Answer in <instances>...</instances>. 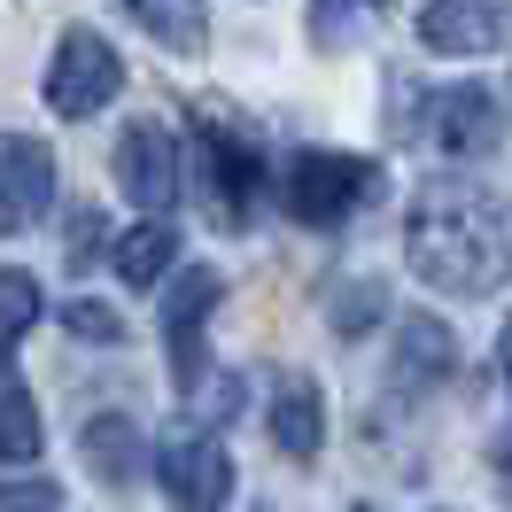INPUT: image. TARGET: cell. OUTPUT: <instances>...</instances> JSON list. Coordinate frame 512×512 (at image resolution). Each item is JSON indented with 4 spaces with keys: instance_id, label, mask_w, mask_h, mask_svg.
I'll return each mask as SVG.
<instances>
[{
    "instance_id": "1",
    "label": "cell",
    "mask_w": 512,
    "mask_h": 512,
    "mask_svg": "<svg viewBox=\"0 0 512 512\" xmlns=\"http://www.w3.org/2000/svg\"><path fill=\"white\" fill-rule=\"evenodd\" d=\"M404 256L443 295H497V280H505V218H497L489 194L419 187L412 210H404Z\"/></svg>"
},
{
    "instance_id": "2",
    "label": "cell",
    "mask_w": 512,
    "mask_h": 512,
    "mask_svg": "<svg viewBox=\"0 0 512 512\" xmlns=\"http://www.w3.org/2000/svg\"><path fill=\"white\" fill-rule=\"evenodd\" d=\"M194 179H202V218L218 233H249L256 202L272 187V163H264L256 140H241L225 125H202L194 132Z\"/></svg>"
},
{
    "instance_id": "3",
    "label": "cell",
    "mask_w": 512,
    "mask_h": 512,
    "mask_svg": "<svg viewBox=\"0 0 512 512\" xmlns=\"http://www.w3.org/2000/svg\"><path fill=\"white\" fill-rule=\"evenodd\" d=\"M373 194H381V171L365 156H334V148H303V156H288V171H280V202H288V218H303V225H342V218H357Z\"/></svg>"
},
{
    "instance_id": "4",
    "label": "cell",
    "mask_w": 512,
    "mask_h": 512,
    "mask_svg": "<svg viewBox=\"0 0 512 512\" xmlns=\"http://www.w3.org/2000/svg\"><path fill=\"white\" fill-rule=\"evenodd\" d=\"M125 94V63H117V47L101 32H63V47H55V63H47V109L55 117H70V125H86V117H101L109 101Z\"/></svg>"
},
{
    "instance_id": "5",
    "label": "cell",
    "mask_w": 512,
    "mask_h": 512,
    "mask_svg": "<svg viewBox=\"0 0 512 512\" xmlns=\"http://www.w3.org/2000/svg\"><path fill=\"white\" fill-rule=\"evenodd\" d=\"M156 481L179 512H225V497H233V458H225L218 435L171 427L156 443Z\"/></svg>"
},
{
    "instance_id": "6",
    "label": "cell",
    "mask_w": 512,
    "mask_h": 512,
    "mask_svg": "<svg viewBox=\"0 0 512 512\" xmlns=\"http://www.w3.org/2000/svg\"><path fill=\"white\" fill-rule=\"evenodd\" d=\"M109 171H117V187H125V202H140L148 218H163L171 202H179V140L163 125H125L117 132V156H109Z\"/></svg>"
},
{
    "instance_id": "7",
    "label": "cell",
    "mask_w": 512,
    "mask_h": 512,
    "mask_svg": "<svg viewBox=\"0 0 512 512\" xmlns=\"http://www.w3.org/2000/svg\"><path fill=\"white\" fill-rule=\"evenodd\" d=\"M427 140H435L443 156H497L505 109H497L489 86H450V94L427 101Z\"/></svg>"
},
{
    "instance_id": "8",
    "label": "cell",
    "mask_w": 512,
    "mask_h": 512,
    "mask_svg": "<svg viewBox=\"0 0 512 512\" xmlns=\"http://www.w3.org/2000/svg\"><path fill=\"white\" fill-rule=\"evenodd\" d=\"M458 373V342L435 311H404L396 319V357H388V388L404 396H435V388Z\"/></svg>"
},
{
    "instance_id": "9",
    "label": "cell",
    "mask_w": 512,
    "mask_h": 512,
    "mask_svg": "<svg viewBox=\"0 0 512 512\" xmlns=\"http://www.w3.org/2000/svg\"><path fill=\"white\" fill-rule=\"evenodd\" d=\"M419 47L427 55H497L505 47V0H427L419 8Z\"/></svg>"
},
{
    "instance_id": "10",
    "label": "cell",
    "mask_w": 512,
    "mask_h": 512,
    "mask_svg": "<svg viewBox=\"0 0 512 512\" xmlns=\"http://www.w3.org/2000/svg\"><path fill=\"white\" fill-rule=\"evenodd\" d=\"M210 303H218V272H179L171 295H163V350H171V381L202 388V319H210Z\"/></svg>"
},
{
    "instance_id": "11",
    "label": "cell",
    "mask_w": 512,
    "mask_h": 512,
    "mask_svg": "<svg viewBox=\"0 0 512 512\" xmlns=\"http://www.w3.org/2000/svg\"><path fill=\"white\" fill-rule=\"evenodd\" d=\"M47 202H55V156H47V140H8L0 148V241L39 225Z\"/></svg>"
},
{
    "instance_id": "12",
    "label": "cell",
    "mask_w": 512,
    "mask_h": 512,
    "mask_svg": "<svg viewBox=\"0 0 512 512\" xmlns=\"http://www.w3.org/2000/svg\"><path fill=\"white\" fill-rule=\"evenodd\" d=\"M264 427H272V443L288 450L295 466H311L326 443V404L319 388H311V373H280L272 381V396H264Z\"/></svg>"
},
{
    "instance_id": "13",
    "label": "cell",
    "mask_w": 512,
    "mask_h": 512,
    "mask_svg": "<svg viewBox=\"0 0 512 512\" xmlns=\"http://www.w3.org/2000/svg\"><path fill=\"white\" fill-rule=\"evenodd\" d=\"M78 458H86V474L109 481V489H125L132 474H140V427L117 412H101L86 419V435H78Z\"/></svg>"
},
{
    "instance_id": "14",
    "label": "cell",
    "mask_w": 512,
    "mask_h": 512,
    "mask_svg": "<svg viewBox=\"0 0 512 512\" xmlns=\"http://www.w3.org/2000/svg\"><path fill=\"white\" fill-rule=\"evenodd\" d=\"M140 32L171 47V55H202L210 47V16H202V0H117Z\"/></svg>"
},
{
    "instance_id": "15",
    "label": "cell",
    "mask_w": 512,
    "mask_h": 512,
    "mask_svg": "<svg viewBox=\"0 0 512 512\" xmlns=\"http://www.w3.org/2000/svg\"><path fill=\"white\" fill-rule=\"evenodd\" d=\"M171 256H179V233L163 218H140L125 241H117V280H125V288H156L163 272H171Z\"/></svg>"
},
{
    "instance_id": "16",
    "label": "cell",
    "mask_w": 512,
    "mask_h": 512,
    "mask_svg": "<svg viewBox=\"0 0 512 512\" xmlns=\"http://www.w3.org/2000/svg\"><path fill=\"white\" fill-rule=\"evenodd\" d=\"M32 458H39V412L24 396V381L8 373L0 381V466H32Z\"/></svg>"
},
{
    "instance_id": "17",
    "label": "cell",
    "mask_w": 512,
    "mask_h": 512,
    "mask_svg": "<svg viewBox=\"0 0 512 512\" xmlns=\"http://www.w3.org/2000/svg\"><path fill=\"white\" fill-rule=\"evenodd\" d=\"M39 319V288L24 264H0V342H16V334H32Z\"/></svg>"
},
{
    "instance_id": "18",
    "label": "cell",
    "mask_w": 512,
    "mask_h": 512,
    "mask_svg": "<svg viewBox=\"0 0 512 512\" xmlns=\"http://www.w3.org/2000/svg\"><path fill=\"white\" fill-rule=\"evenodd\" d=\"M357 39H365L357 0H311V47H357Z\"/></svg>"
},
{
    "instance_id": "19",
    "label": "cell",
    "mask_w": 512,
    "mask_h": 512,
    "mask_svg": "<svg viewBox=\"0 0 512 512\" xmlns=\"http://www.w3.org/2000/svg\"><path fill=\"white\" fill-rule=\"evenodd\" d=\"M63 326L78 334V342H101V350H109V342H125V319H117L109 303H86V295H78V303L63 311Z\"/></svg>"
},
{
    "instance_id": "20",
    "label": "cell",
    "mask_w": 512,
    "mask_h": 512,
    "mask_svg": "<svg viewBox=\"0 0 512 512\" xmlns=\"http://www.w3.org/2000/svg\"><path fill=\"white\" fill-rule=\"evenodd\" d=\"M0 512H63V489L55 481H0Z\"/></svg>"
},
{
    "instance_id": "21",
    "label": "cell",
    "mask_w": 512,
    "mask_h": 512,
    "mask_svg": "<svg viewBox=\"0 0 512 512\" xmlns=\"http://www.w3.org/2000/svg\"><path fill=\"white\" fill-rule=\"evenodd\" d=\"M94 249H101V210H78V218H70V264L86 272V264H94Z\"/></svg>"
},
{
    "instance_id": "22",
    "label": "cell",
    "mask_w": 512,
    "mask_h": 512,
    "mask_svg": "<svg viewBox=\"0 0 512 512\" xmlns=\"http://www.w3.org/2000/svg\"><path fill=\"white\" fill-rule=\"evenodd\" d=\"M8 373H16V357H8V342H0V381H8Z\"/></svg>"
}]
</instances>
